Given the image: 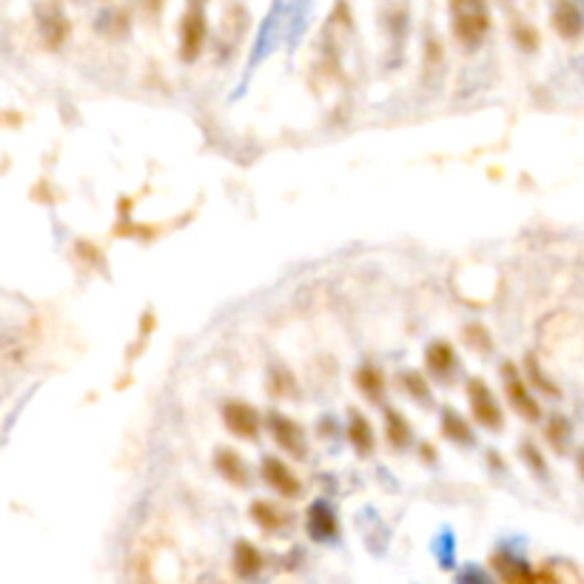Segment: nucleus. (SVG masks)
<instances>
[{
  "label": "nucleus",
  "instance_id": "9d476101",
  "mask_svg": "<svg viewBox=\"0 0 584 584\" xmlns=\"http://www.w3.org/2000/svg\"><path fill=\"white\" fill-rule=\"evenodd\" d=\"M425 368H428L431 379L448 382L453 377V371H459V359H456V351H453L451 342H431L428 351H425Z\"/></svg>",
  "mask_w": 584,
  "mask_h": 584
},
{
  "label": "nucleus",
  "instance_id": "4be33fe9",
  "mask_svg": "<svg viewBox=\"0 0 584 584\" xmlns=\"http://www.w3.org/2000/svg\"><path fill=\"white\" fill-rule=\"evenodd\" d=\"M567 436H570V422H567L565 416H553L545 428L547 442H550V445H553V448H556L559 453H565Z\"/></svg>",
  "mask_w": 584,
  "mask_h": 584
},
{
  "label": "nucleus",
  "instance_id": "1a4fd4ad",
  "mask_svg": "<svg viewBox=\"0 0 584 584\" xmlns=\"http://www.w3.org/2000/svg\"><path fill=\"white\" fill-rule=\"evenodd\" d=\"M38 29H40V38H43V43H46L49 49H60V46H63V40L69 38V32H72V26H69L66 15H63L57 6H52V3L40 6Z\"/></svg>",
  "mask_w": 584,
  "mask_h": 584
},
{
  "label": "nucleus",
  "instance_id": "f257e3e1",
  "mask_svg": "<svg viewBox=\"0 0 584 584\" xmlns=\"http://www.w3.org/2000/svg\"><path fill=\"white\" fill-rule=\"evenodd\" d=\"M451 29L465 49L482 46L490 32L488 0H451Z\"/></svg>",
  "mask_w": 584,
  "mask_h": 584
},
{
  "label": "nucleus",
  "instance_id": "aec40b11",
  "mask_svg": "<svg viewBox=\"0 0 584 584\" xmlns=\"http://www.w3.org/2000/svg\"><path fill=\"white\" fill-rule=\"evenodd\" d=\"M268 391H271V396H277V399H291V396L300 394L297 379L283 365H274L271 368V374H268Z\"/></svg>",
  "mask_w": 584,
  "mask_h": 584
},
{
  "label": "nucleus",
  "instance_id": "f03ea898",
  "mask_svg": "<svg viewBox=\"0 0 584 584\" xmlns=\"http://www.w3.org/2000/svg\"><path fill=\"white\" fill-rule=\"evenodd\" d=\"M265 428L274 439V445L285 451L291 459H308V436L302 431L297 419L285 416L283 411H268L265 414Z\"/></svg>",
  "mask_w": 584,
  "mask_h": 584
},
{
  "label": "nucleus",
  "instance_id": "ddd939ff",
  "mask_svg": "<svg viewBox=\"0 0 584 584\" xmlns=\"http://www.w3.org/2000/svg\"><path fill=\"white\" fill-rule=\"evenodd\" d=\"M553 29L559 38L576 40L584 32V15L576 0H556L553 6Z\"/></svg>",
  "mask_w": 584,
  "mask_h": 584
},
{
  "label": "nucleus",
  "instance_id": "7ed1b4c3",
  "mask_svg": "<svg viewBox=\"0 0 584 584\" xmlns=\"http://www.w3.org/2000/svg\"><path fill=\"white\" fill-rule=\"evenodd\" d=\"M499 374H502V385H505V396H508L510 408L522 416V419H528V422L542 419V408H539L536 396L530 391L525 371H519L513 362H505V365L499 368Z\"/></svg>",
  "mask_w": 584,
  "mask_h": 584
},
{
  "label": "nucleus",
  "instance_id": "6e6552de",
  "mask_svg": "<svg viewBox=\"0 0 584 584\" xmlns=\"http://www.w3.org/2000/svg\"><path fill=\"white\" fill-rule=\"evenodd\" d=\"M305 530L314 542H331V539L340 536V519H337V513L328 502L317 499L305 513Z\"/></svg>",
  "mask_w": 584,
  "mask_h": 584
},
{
  "label": "nucleus",
  "instance_id": "bb28decb",
  "mask_svg": "<svg viewBox=\"0 0 584 584\" xmlns=\"http://www.w3.org/2000/svg\"><path fill=\"white\" fill-rule=\"evenodd\" d=\"M579 473L584 476V451H582V456H579Z\"/></svg>",
  "mask_w": 584,
  "mask_h": 584
},
{
  "label": "nucleus",
  "instance_id": "412c9836",
  "mask_svg": "<svg viewBox=\"0 0 584 584\" xmlns=\"http://www.w3.org/2000/svg\"><path fill=\"white\" fill-rule=\"evenodd\" d=\"M399 379H402V388L411 399H416L419 405H431V382L419 371H405Z\"/></svg>",
  "mask_w": 584,
  "mask_h": 584
},
{
  "label": "nucleus",
  "instance_id": "dca6fc26",
  "mask_svg": "<svg viewBox=\"0 0 584 584\" xmlns=\"http://www.w3.org/2000/svg\"><path fill=\"white\" fill-rule=\"evenodd\" d=\"M385 442H388L394 451H408L411 442H414L411 422L405 419L402 411H396V408H385Z\"/></svg>",
  "mask_w": 584,
  "mask_h": 584
},
{
  "label": "nucleus",
  "instance_id": "9b49d317",
  "mask_svg": "<svg viewBox=\"0 0 584 584\" xmlns=\"http://www.w3.org/2000/svg\"><path fill=\"white\" fill-rule=\"evenodd\" d=\"M345 436L351 442V448L357 451V456H371L377 451V434H374V425L365 414H359L357 408L348 411V425H345Z\"/></svg>",
  "mask_w": 584,
  "mask_h": 584
},
{
  "label": "nucleus",
  "instance_id": "f3484780",
  "mask_svg": "<svg viewBox=\"0 0 584 584\" xmlns=\"http://www.w3.org/2000/svg\"><path fill=\"white\" fill-rule=\"evenodd\" d=\"M248 516L254 519V525L265 533H280V530L288 525V516H285V510L280 505H274V502H268V499H257V502H251V508H248Z\"/></svg>",
  "mask_w": 584,
  "mask_h": 584
},
{
  "label": "nucleus",
  "instance_id": "423d86ee",
  "mask_svg": "<svg viewBox=\"0 0 584 584\" xmlns=\"http://www.w3.org/2000/svg\"><path fill=\"white\" fill-rule=\"evenodd\" d=\"M220 414H223V425L228 428V434H234L237 439H245V442H254L265 425L260 411L254 405L243 402V399H228V402H223Z\"/></svg>",
  "mask_w": 584,
  "mask_h": 584
},
{
  "label": "nucleus",
  "instance_id": "2eb2a0df",
  "mask_svg": "<svg viewBox=\"0 0 584 584\" xmlns=\"http://www.w3.org/2000/svg\"><path fill=\"white\" fill-rule=\"evenodd\" d=\"M354 385H357V391L362 396H365L368 402H374V405H382L388 382H385V374L379 371L377 365H371V362L359 365L357 374H354Z\"/></svg>",
  "mask_w": 584,
  "mask_h": 584
},
{
  "label": "nucleus",
  "instance_id": "5701e85b",
  "mask_svg": "<svg viewBox=\"0 0 584 584\" xmlns=\"http://www.w3.org/2000/svg\"><path fill=\"white\" fill-rule=\"evenodd\" d=\"M465 342L471 345L473 351H479V354H488L490 348H493V340H490L488 328H485V325H479V322L465 325Z\"/></svg>",
  "mask_w": 584,
  "mask_h": 584
},
{
  "label": "nucleus",
  "instance_id": "a878e982",
  "mask_svg": "<svg viewBox=\"0 0 584 584\" xmlns=\"http://www.w3.org/2000/svg\"><path fill=\"white\" fill-rule=\"evenodd\" d=\"M522 459H525L536 473H545V462H542V456H539V451H536V445H533V442H525V445H522Z\"/></svg>",
  "mask_w": 584,
  "mask_h": 584
},
{
  "label": "nucleus",
  "instance_id": "6ab92c4d",
  "mask_svg": "<svg viewBox=\"0 0 584 584\" xmlns=\"http://www.w3.org/2000/svg\"><path fill=\"white\" fill-rule=\"evenodd\" d=\"M493 565H496V570L505 576V582L508 584H542V576L530 573V567L525 565V562H516V559H510V556H496Z\"/></svg>",
  "mask_w": 584,
  "mask_h": 584
},
{
  "label": "nucleus",
  "instance_id": "4468645a",
  "mask_svg": "<svg viewBox=\"0 0 584 584\" xmlns=\"http://www.w3.org/2000/svg\"><path fill=\"white\" fill-rule=\"evenodd\" d=\"M263 553H260V547L251 545V542H245L240 539L237 545H234V553H231V567H234V573L240 576V579H257L260 573H263Z\"/></svg>",
  "mask_w": 584,
  "mask_h": 584
},
{
  "label": "nucleus",
  "instance_id": "f8f14e48",
  "mask_svg": "<svg viewBox=\"0 0 584 584\" xmlns=\"http://www.w3.org/2000/svg\"><path fill=\"white\" fill-rule=\"evenodd\" d=\"M214 468H217V473L226 479L228 485H234V488H245V485L251 482L248 462L240 456L237 448H217V453H214Z\"/></svg>",
  "mask_w": 584,
  "mask_h": 584
},
{
  "label": "nucleus",
  "instance_id": "20e7f679",
  "mask_svg": "<svg viewBox=\"0 0 584 584\" xmlns=\"http://www.w3.org/2000/svg\"><path fill=\"white\" fill-rule=\"evenodd\" d=\"M468 402H471V414L479 428H485L490 434H499L505 428V414L499 399L493 396L485 379H468Z\"/></svg>",
  "mask_w": 584,
  "mask_h": 584
},
{
  "label": "nucleus",
  "instance_id": "0eeeda50",
  "mask_svg": "<svg viewBox=\"0 0 584 584\" xmlns=\"http://www.w3.org/2000/svg\"><path fill=\"white\" fill-rule=\"evenodd\" d=\"M260 476H263L265 485L274 490L277 496H283V499H297V496H302L300 476L291 471V465L283 462L280 456H263Z\"/></svg>",
  "mask_w": 584,
  "mask_h": 584
},
{
  "label": "nucleus",
  "instance_id": "b1692460",
  "mask_svg": "<svg viewBox=\"0 0 584 584\" xmlns=\"http://www.w3.org/2000/svg\"><path fill=\"white\" fill-rule=\"evenodd\" d=\"M525 377H528V382H533L539 391H545V394H550V396H559V388L550 382V377H545V374H542V368H539L536 357L525 359Z\"/></svg>",
  "mask_w": 584,
  "mask_h": 584
},
{
  "label": "nucleus",
  "instance_id": "a211bd4d",
  "mask_svg": "<svg viewBox=\"0 0 584 584\" xmlns=\"http://www.w3.org/2000/svg\"><path fill=\"white\" fill-rule=\"evenodd\" d=\"M442 436L451 439L453 445H473V431L468 425V419L462 414H456L453 408H445L442 411Z\"/></svg>",
  "mask_w": 584,
  "mask_h": 584
},
{
  "label": "nucleus",
  "instance_id": "393cba45",
  "mask_svg": "<svg viewBox=\"0 0 584 584\" xmlns=\"http://www.w3.org/2000/svg\"><path fill=\"white\" fill-rule=\"evenodd\" d=\"M456 582L459 584H493L485 570H479V567H465L459 576H456Z\"/></svg>",
  "mask_w": 584,
  "mask_h": 584
},
{
  "label": "nucleus",
  "instance_id": "39448f33",
  "mask_svg": "<svg viewBox=\"0 0 584 584\" xmlns=\"http://www.w3.org/2000/svg\"><path fill=\"white\" fill-rule=\"evenodd\" d=\"M208 38V20L206 9L191 0V6L186 9V15L180 20V57L186 63H194L197 57L203 55V46Z\"/></svg>",
  "mask_w": 584,
  "mask_h": 584
}]
</instances>
